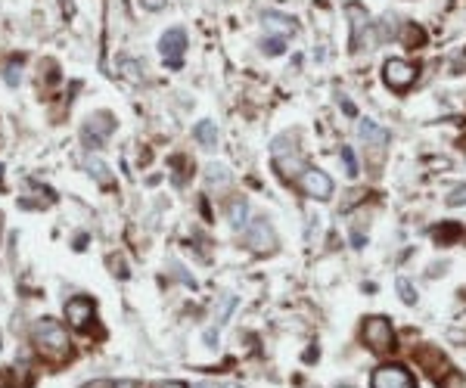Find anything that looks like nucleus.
Here are the masks:
<instances>
[{
    "label": "nucleus",
    "instance_id": "nucleus-32",
    "mask_svg": "<svg viewBox=\"0 0 466 388\" xmlns=\"http://www.w3.org/2000/svg\"><path fill=\"white\" fill-rule=\"evenodd\" d=\"M345 388H348V385H345Z\"/></svg>",
    "mask_w": 466,
    "mask_h": 388
},
{
    "label": "nucleus",
    "instance_id": "nucleus-14",
    "mask_svg": "<svg viewBox=\"0 0 466 388\" xmlns=\"http://www.w3.org/2000/svg\"><path fill=\"white\" fill-rule=\"evenodd\" d=\"M193 137H196L205 150H215V146H217V128L212 121H199L196 131H193Z\"/></svg>",
    "mask_w": 466,
    "mask_h": 388
},
{
    "label": "nucleus",
    "instance_id": "nucleus-28",
    "mask_svg": "<svg viewBox=\"0 0 466 388\" xmlns=\"http://www.w3.org/2000/svg\"><path fill=\"white\" fill-rule=\"evenodd\" d=\"M162 388H186V385H184V382H165Z\"/></svg>",
    "mask_w": 466,
    "mask_h": 388
},
{
    "label": "nucleus",
    "instance_id": "nucleus-2",
    "mask_svg": "<svg viewBox=\"0 0 466 388\" xmlns=\"http://www.w3.org/2000/svg\"><path fill=\"white\" fill-rule=\"evenodd\" d=\"M289 140L280 137L274 140V165L283 177H295L305 171V159H301V152H295V146H286Z\"/></svg>",
    "mask_w": 466,
    "mask_h": 388
},
{
    "label": "nucleus",
    "instance_id": "nucleus-3",
    "mask_svg": "<svg viewBox=\"0 0 466 388\" xmlns=\"http://www.w3.org/2000/svg\"><path fill=\"white\" fill-rule=\"evenodd\" d=\"M364 341L373 348L376 354H383L392 348L395 341V332H392V323L386 320V317H370L367 323H364Z\"/></svg>",
    "mask_w": 466,
    "mask_h": 388
},
{
    "label": "nucleus",
    "instance_id": "nucleus-19",
    "mask_svg": "<svg viewBox=\"0 0 466 388\" xmlns=\"http://www.w3.org/2000/svg\"><path fill=\"white\" fill-rule=\"evenodd\" d=\"M283 47H286L283 37H264V41H261V50L268 53V56H280V53H283Z\"/></svg>",
    "mask_w": 466,
    "mask_h": 388
},
{
    "label": "nucleus",
    "instance_id": "nucleus-8",
    "mask_svg": "<svg viewBox=\"0 0 466 388\" xmlns=\"http://www.w3.org/2000/svg\"><path fill=\"white\" fill-rule=\"evenodd\" d=\"M249 245H252V252H274V245H277V236H274V230H270V224H268V217H255L252 224H249Z\"/></svg>",
    "mask_w": 466,
    "mask_h": 388
},
{
    "label": "nucleus",
    "instance_id": "nucleus-17",
    "mask_svg": "<svg viewBox=\"0 0 466 388\" xmlns=\"http://www.w3.org/2000/svg\"><path fill=\"white\" fill-rule=\"evenodd\" d=\"M205 177H208V183H230V174H227V168L224 165H208L205 168Z\"/></svg>",
    "mask_w": 466,
    "mask_h": 388
},
{
    "label": "nucleus",
    "instance_id": "nucleus-18",
    "mask_svg": "<svg viewBox=\"0 0 466 388\" xmlns=\"http://www.w3.org/2000/svg\"><path fill=\"white\" fill-rule=\"evenodd\" d=\"M395 286H398V295H401V301H404V305H417V289L407 283V279L398 277V283H395Z\"/></svg>",
    "mask_w": 466,
    "mask_h": 388
},
{
    "label": "nucleus",
    "instance_id": "nucleus-10",
    "mask_svg": "<svg viewBox=\"0 0 466 388\" xmlns=\"http://www.w3.org/2000/svg\"><path fill=\"white\" fill-rule=\"evenodd\" d=\"M345 16L352 19V50H361L364 47V31L370 28V16L361 4H348L345 6Z\"/></svg>",
    "mask_w": 466,
    "mask_h": 388
},
{
    "label": "nucleus",
    "instance_id": "nucleus-26",
    "mask_svg": "<svg viewBox=\"0 0 466 388\" xmlns=\"http://www.w3.org/2000/svg\"><path fill=\"white\" fill-rule=\"evenodd\" d=\"M119 66L124 68V75H128V78H140V75H137V72H140V66H137V62H131V59H121Z\"/></svg>",
    "mask_w": 466,
    "mask_h": 388
},
{
    "label": "nucleus",
    "instance_id": "nucleus-5",
    "mask_svg": "<svg viewBox=\"0 0 466 388\" xmlns=\"http://www.w3.org/2000/svg\"><path fill=\"white\" fill-rule=\"evenodd\" d=\"M115 131V119L109 112H93L88 124H84V131H81V137H84V143L90 146V150H97V146H103V140L109 137Z\"/></svg>",
    "mask_w": 466,
    "mask_h": 388
},
{
    "label": "nucleus",
    "instance_id": "nucleus-11",
    "mask_svg": "<svg viewBox=\"0 0 466 388\" xmlns=\"http://www.w3.org/2000/svg\"><path fill=\"white\" fill-rule=\"evenodd\" d=\"M66 317H68V323H72V326L84 329V326L93 320V301L84 298V295H78V298H68V301H66Z\"/></svg>",
    "mask_w": 466,
    "mask_h": 388
},
{
    "label": "nucleus",
    "instance_id": "nucleus-29",
    "mask_svg": "<svg viewBox=\"0 0 466 388\" xmlns=\"http://www.w3.org/2000/svg\"><path fill=\"white\" fill-rule=\"evenodd\" d=\"M6 385H10V379H6L4 372H0V388H6Z\"/></svg>",
    "mask_w": 466,
    "mask_h": 388
},
{
    "label": "nucleus",
    "instance_id": "nucleus-15",
    "mask_svg": "<svg viewBox=\"0 0 466 388\" xmlns=\"http://www.w3.org/2000/svg\"><path fill=\"white\" fill-rule=\"evenodd\" d=\"M246 217H249V205H246V199H233V205H230V224L237 230H243L246 227Z\"/></svg>",
    "mask_w": 466,
    "mask_h": 388
},
{
    "label": "nucleus",
    "instance_id": "nucleus-7",
    "mask_svg": "<svg viewBox=\"0 0 466 388\" xmlns=\"http://www.w3.org/2000/svg\"><path fill=\"white\" fill-rule=\"evenodd\" d=\"M417 81V66L407 59H388L386 62V84L392 90H407Z\"/></svg>",
    "mask_w": 466,
    "mask_h": 388
},
{
    "label": "nucleus",
    "instance_id": "nucleus-20",
    "mask_svg": "<svg viewBox=\"0 0 466 388\" xmlns=\"http://www.w3.org/2000/svg\"><path fill=\"white\" fill-rule=\"evenodd\" d=\"M342 162H345V174H348V177H354V174H357V162H354L352 146H342Z\"/></svg>",
    "mask_w": 466,
    "mask_h": 388
},
{
    "label": "nucleus",
    "instance_id": "nucleus-13",
    "mask_svg": "<svg viewBox=\"0 0 466 388\" xmlns=\"http://www.w3.org/2000/svg\"><path fill=\"white\" fill-rule=\"evenodd\" d=\"M261 22H264V28H268L270 35L283 37V41L289 35H295V19H289V16H283V13H264Z\"/></svg>",
    "mask_w": 466,
    "mask_h": 388
},
{
    "label": "nucleus",
    "instance_id": "nucleus-6",
    "mask_svg": "<svg viewBox=\"0 0 466 388\" xmlns=\"http://www.w3.org/2000/svg\"><path fill=\"white\" fill-rule=\"evenodd\" d=\"M299 183H301V193L311 199H330L333 196V181H330V174H323V171H317V168H305L301 171V177H299Z\"/></svg>",
    "mask_w": 466,
    "mask_h": 388
},
{
    "label": "nucleus",
    "instance_id": "nucleus-12",
    "mask_svg": "<svg viewBox=\"0 0 466 388\" xmlns=\"http://www.w3.org/2000/svg\"><path fill=\"white\" fill-rule=\"evenodd\" d=\"M357 134H361V140L376 155H383V150L388 146V131H383L379 124H373V121H361V124H357Z\"/></svg>",
    "mask_w": 466,
    "mask_h": 388
},
{
    "label": "nucleus",
    "instance_id": "nucleus-16",
    "mask_svg": "<svg viewBox=\"0 0 466 388\" xmlns=\"http://www.w3.org/2000/svg\"><path fill=\"white\" fill-rule=\"evenodd\" d=\"M88 171H90V174L97 177V181L103 183V186H109V183H112V174H109V168H106V165H103V162H100V159H88Z\"/></svg>",
    "mask_w": 466,
    "mask_h": 388
},
{
    "label": "nucleus",
    "instance_id": "nucleus-25",
    "mask_svg": "<svg viewBox=\"0 0 466 388\" xmlns=\"http://www.w3.org/2000/svg\"><path fill=\"white\" fill-rule=\"evenodd\" d=\"M165 4H168V0H140V6H143V10H150V13L165 10Z\"/></svg>",
    "mask_w": 466,
    "mask_h": 388
},
{
    "label": "nucleus",
    "instance_id": "nucleus-27",
    "mask_svg": "<svg viewBox=\"0 0 466 388\" xmlns=\"http://www.w3.org/2000/svg\"><path fill=\"white\" fill-rule=\"evenodd\" d=\"M441 388H463V376L460 372H450L445 382H441Z\"/></svg>",
    "mask_w": 466,
    "mask_h": 388
},
{
    "label": "nucleus",
    "instance_id": "nucleus-31",
    "mask_svg": "<svg viewBox=\"0 0 466 388\" xmlns=\"http://www.w3.org/2000/svg\"><path fill=\"white\" fill-rule=\"evenodd\" d=\"M0 171H4V168H0Z\"/></svg>",
    "mask_w": 466,
    "mask_h": 388
},
{
    "label": "nucleus",
    "instance_id": "nucleus-30",
    "mask_svg": "<svg viewBox=\"0 0 466 388\" xmlns=\"http://www.w3.org/2000/svg\"><path fill=\"white\" fill-rule=\"evenodd\" d=\"M196 388H217V385H212V382H202V385H196Z\"/></svg>",
    "mask_w": 466,
    "mask_h": 388
},
{
    "label": "nucleus",
    "instance_id": "nucleus-4",
    "mask_svg": "<svg viewBox=\"0 0 466 388\" xmlns=\"http://www.w3.org/2000/svg\"><path fill=\"white\" fill-rule=\"evenodd\" d=\"M159 50L171 68H181L184 66V53H186V31L184 28H168L159 41Z\"/></svg>",
    "mask_w": 466,
    "mask_h": 388
},
{
    "label": "nucleus",
    "instance_id": "nucleus-22",
    "mask_svg": "<svg viewBox=\"0 0 466 388\" xmlns=\"http://www.w3.org/2000/svg\"><path fill=\"white\" fill-rule=\"evenodd\" d=\"M6 84H10V87H16V84L22 81V72H19V62H10V66H6Z\"/></svg>",
    "mask_w": 466,
    "mask_h": 388
},
{
    "label": "nucleus",
    "instance_id": "nucleus-23",
    "mask_svg": "<svg viewBox=\"0 0 466 388\" xmlns=\"http://www.w3.org/2000/svg\"><path fill=\"white\" fill-rule=\"evenodd\" d=\"M395 31H398V19H395V16H386L383 19V37H395Z\"/></svg>",
    "mask_w": 466,
    "mask_h": 388
},
{
    "label": "nucleus",
    "instance_id": "nucleus-9",
    "mask_svg": "<svg viewBox=\"0 0 466 388\" xmlns=\"http://www.w3.org/2000/svg\"><path fill=\"white\" fill-rule=\"evenodd\" d=\"M373 388H414V376L404 367L388 363V367H379L373 372Z\"/></svg>",
    "mask_w": 466,
    "mask_h": 388
},
{
    "label": "nucleus",
    "instance_id": "nucleus-24",
    "mask_svg": "<svg viewBox=\"0 0 466 388\" xmlns=\"http://www.w3.org/2000/svg\"><path fill=\"white\" fill-rule=\"evenodd\" d=\"M463 202H466V186H457V190L448 196V205H463Z\"/></svg>",
    "mask_w": 466,
    "mask_h": 388
},
{
    "label": "nucleus",
    "instance_id": "nucleus-21",
    "mask_svg": "<svg viewBox=\"0 0 466 388\" xmlns=\"http://www.w3.org/2000/svg\"><path fill=\"white\" fill-rule=\"evenodd\" d=\"M460 227H454V224H450V227H445V230H435V239H438V243H450V239H454V236H460Z\"/></svg>",
    "mask_w": 466,
    "mask_h": 388
},
{
    "label": "nucleus",
    "instance_id": "nucleus-1",
    "mask_svg": "<svg viewBox=\"0 0 466 388\" xmlns=\"http://www.w3.org/2000/svg\"><path fill=\"white\" fill-rule=\"evenodd\" d=\"M35 345H37V351L44 357H50V360H62V357L68 354L66 329H62L56 320H50V317H44V320L35 323Z\"/></svg>",
    "mask_w": 466,
    "mask_h": 388
}]
</instances>
